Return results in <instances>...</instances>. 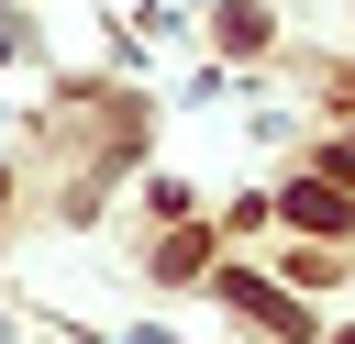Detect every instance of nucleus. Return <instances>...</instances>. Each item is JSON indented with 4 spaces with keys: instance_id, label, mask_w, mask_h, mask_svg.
Instances as JSON below:
<instances>
[{
    "instance_id": "nucleus-1",
    "label": "nucleus",
    "mask_w": 355,
    "mask_h": 344,
    "mask_svg": "<svg viewBox=\"0 0 355 344\" xmlns=\"http://www.w3.org/2000/svg\"><path fill=\"white\" fill-rule=\"evenodd\" d=\"M222 300H233L244 322H277V333H311V322H300V300H288V289H266V277H222Z\"/></svg>"
},
{
    "instance_id": "nucleus-2",
    "label": "nucleus",
    "mask_w": 355,
    "mask_h": 344,
    "mask_svg": "<svg viewBox=\"0 0 355 344\" xmlns=\"http://www.w3.org/2000/svg\"><path fill=\"white\" fill-rule=\"evenodd\" d=\"M277 211H288V222H311V233H355L344 189H277Z\"/></svg>"
},
{
    "instance_id": "nucleus-3",
    "label": "nucleus",
    "mask_w": 355,
    "mask_h": 344,
    "mask_svg": "<svg viewBox=\"0 0 355 344\" xmlns=\"http://www.w3.org/2000/svg\"><path fill=\"white\" fill-rule=\"evenodd\" d=\"M0 189H11V178H0Z\"/></svg>"
}]
</instances>
